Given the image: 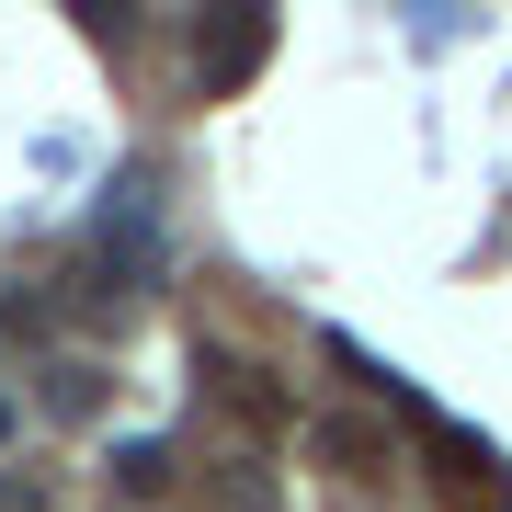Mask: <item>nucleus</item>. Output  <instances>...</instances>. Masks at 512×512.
<instances>
[{"instance_id": "obj_4", "label": "nucleus", "mask_w": 512, "mask_h": 512, "mask_svg": "<svg viewBox=\"0 0 512 512\" xmlns=\"http://www.w3.org/2000/svg\"><path fill=\"white\" fill-rule=\"evenodd\" d=\"M308 444H319L342 478H376V467H387V433H376V421H353V410H319V421H308Z\"/></svg>"}, {"instance_id": "obj_8", "label": "nucleus", "mask_w": 512, "mask_h": 512, "mask_svg": "<svg viewBox=\"0 0 512 512\" xmlns=\"http://www.w3.org/2000/svg\"><path fill=\"white\" fill-rule=\"evenodd\" d=\"M0 444H12V399H0Z\"/></svg>"}, {"instance_id": "obj_6", "label": "nucleus", "mask_w": 512, "mask_h": 512, "mask_svg": "<svg viewBox=\"0 0 512 512\" xmlns=\"http://www.w3.org/2000/svg\"><path fill=\"white\" fill-rule=\"evenodd\" d=\"M46 410L92 421V410H103V365H57V376H46Z\"/></svg>"}, {"instance_id": "obj_3", "label": "nucleus", "mask_w": 512, "mask_h": 512, "mask_svg": "<svg viewBox=\"0 0 512 512\" xmlns=\"http://www.w3.org/2000/svg\"><path fill=\"white\" fill-rule=\"evenodd\" d=\"M433 456H444V490H456L467 512H478V501H512V467L467 433V421H433Z\"/></svg>"}, {"instance_id": "obj_5", "label": "nucleus", "mask_w": 512, "mask_h": 512, "mask_svg": "<svg viewBox=\"0 0 512 512\" xmlns=\"http://www.w3.org/2000/svg\"><path fill=\"white\" fill-rule=\"evenodd\" d=\"M114 490H126V501H160L171 490V444L160 433H126V444H114Z\"/></svg>"}, {"instance_id": "obj_1", "label": "nucleus", "mask_w": 512, "mask_h": 512, "mask_svg": "<svg viewBox=\"0 0 512 512\" xmlns=\"http://www.w3.org/2000/svg\"><path fill=\"white\" fill-rule=\"evenodd\" d=\"M262 57H274V12H205L194 23V80L205 92H239Z\"/></svg>"}, {"instance_id": "obj_7", "label": "nucleus", "mask_w": 512, "mask_h": 512, "mask_svg": "<svg viewBox=\"0 0 512 512\" xmlns=\"http://www.w3.org/2000/svg\"><path fill=\"white\" fill-rule=\"evenodd\" d=\"M0 512H57V501H46V478H23V467H0Z\"/></svg>"}, {"instance_id": "obj_2", "label": "nucleus", "mask_w": 512, "mask_h": 512, "mask_svg": "<svg viewBox=\"0 0 512 512\" xmlns=\"http://www.w3.org/2000/svg\"><path fill=\"white\" fill-rule=\"evenodd\" d=\"M205 387H217V399L251 421V433H285V421H296V399H285V387L251 365V353H217V342H205Z\"/></svg>"}]
</instances>
